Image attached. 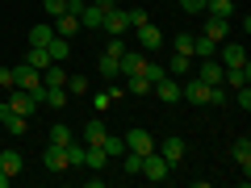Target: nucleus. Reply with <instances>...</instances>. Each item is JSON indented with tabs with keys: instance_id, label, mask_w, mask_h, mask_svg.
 <instances>
[{
	"instance_id": "1",
	"label": "nucleus",
	"mask_w": 251,
	"mask_h": 188,
	"mask_svg": "<svg viewBox=\"0 0 251 188\" xmlns=\"http://www.w3.org/2000/svg\"><path fill=\"white\" fill-rule=\"evenodd\" d=\"M13 71H17V88H25L29 96H34L38 105H42V92H46V84H42V71H34L29 63H21V67H13Z\"/></svg>"
},
{
	"instance_id": "2",
	"label": "nucleus",
	"mask_w": 251,
	"mask_h": 188,
	"mask_svg": "<svg viewBox=\"0 0 251 188\" xmlns=\"http://www.w3.org/2000/svg\"><path fill=\"white\" fill-rule=\"evenodd\" d=\"M138 176H147L151 184H159V180H168V176H172V163L163 159L159 151H151V155H143V167H138Z\"/></svg>"
},
{
	"instance_id": "3",
	"label": "nucleus",
	"mask_w": 251,
	"mask_h": 188,
	"mask_svg": "<svg viewBox=\"0 0 251 188\" xmlns=\"http://www.w3.org/2000/svg\"><path fill=\"white\" fill-rule=\"evenodd\" d=\"M0 130H4V134L9 138H21L29 130V117H21V113H13L9 105H0Z\"/></svg>"
},
{
	"instance_id": "4",
	"label": "nucleus",
	"mask_w": 251,
	"mask_h": 188,
	"mask_svg": "<svg viewBox=\"0 0 251 188\" xmlns=\"http://www.w3.org/2000/svg\"><path fill=\"white\" fill-rule=\"evenodd\" d=\"M4 105H9L13 113H21V117H29V113H34V109H38V100L29 96L25 88H9V100H4Z\"/></svg>"
},
{
	"instance_id": "5",
	"label": "nucleus",
	"mask_w": 251,
	"mask_h": 188,
	"mask_svg": "<svg viewBox=\"0 0 251 188\" xmlns=\"http://www.w3.org/2000/svg\"><path fill=\"white\" fill-rule=\"evenodd\" d=\"M126 151H134V155H151V151H155V138L147 134L143 125H138V130H130V134H126Z\"/></svg>"
},
{
	"instance_id": "6",
	"label": "nucleus",
	"mask_w": 251,
	"mask_h": 188,
	"mask_svg": "<svg viewBox=\"0 0 251 188\" xmlns=\"http://www.w3.org/2000/svg\"><path fill=\"white\" fill-rule=\"evenodd\" d=\"M218 63L222 67H239V63H247V50L239 42H218Z\"/></svg>"
},
{
	"instance_id": "7",
	"label": "nucleus",
	"mask_w": 251,
	"mask_h": 188,
	"mask_svg": "<svg viewBox=\"0 0 251 188\" xmlns=\"http://www.w3.org/2000/svg\"><path fill=\"white\" fill-rule=\"evenodd\" d=\"M100 29H109V38H122L126 29H130V21H126V9H117V4H113V9H105V25H100Z\"/></svg>"
},
{
	"instance_id": "8",
	"label": "nucleus",
	"mask_w": 251,
	"mask_h": 188,
	"mask_svg": "<svg viewBox=\"0 0 251 188\" xmlns=\"http://www.w3.org/2000/svg\"><path fill=\"white\" fill-rule=\"evenodd\" d=\"M151 88H155V96L168 100V105H176V100H180V84H176V75H163V80H155Z\"/></svg>"
},
{
	"instance_id": "9",
	"label": "nucleus",
	"mask_w": 251,
	"mask_h": 188,
	"mask_svg": "<svg viewBox=\"0 0 251 188\" xmlns=\"http://www.w3.org/2000/svg\"><path fill=\"white\" fill-rule=\"evenodd\" d=\"M105 25V9L100 4H80V29H100Z\"/></svg>"
},
{
	"instance_id": "10",
	"label": "nucleus",
	"mask_w": 251,
	"mask_h": 188,
	"mask_svg": "<svg viewBox=\"0 0 251 188\" xmlns=\"http://www.w3.org/2000/svg\"><path fill=\"white\" fill-rule=\"evenodd\" d=\"M42 163H46V171H67V151H63V146H54V142H46Z\"/></svg>"
},
{
	"instance_id": "11",
	"label": "nucleus",
	"mask_w": 251,
	"mask_h": 188,
	"mask_svg": "<svg viewBox=\"0 0 251 188\" xmlns=\"http://www.w3.org/2000/svg\"><path fill=\"white\" fill-rule=\"evenodd\" d=\"M155 151H159V155H163V159H168V163H172V167H176V163H180V159H184V142H180V138H176V134H172V138H163V142H159V146H155Z\"/></svg>"
},
{
	"instance_id": "12",
	"label": "nucleus",
	"mask_w": 251,
	"mask_h": 188,
	"mask_svg": "<svg viewBox=\"0 0 251 188\" xmlns=\"http://www.w3.org/2000/svg\"><path fill=\"white\" fill-rule=\"evenodd\" d=\"M222 71H226V67H222L218 59H201V67H197V80H201V84H222Z\"/></svg>"
},
{
	"instance_id": "13",
	"label": "nucleus",
	"mask_w": 251,
	"mask_h": 188,
	"mask_svg": "<svg viewBox=\"0 0 251 188\" xmlns=\"http://www.w3.org/2000/svg\"><path fill=\"white\" fill-rule=\"evenodd\" d=\"M109 163V155H105V146L100 142H84V167H92V171H100Z\"/></svg>"
},
{
	"instance_id": "14",
	"label": "nucleus",
	"mask_w": 251,
	"mask_h": 188,
	"mask_svg": "<svg viewBox=\"0 0 251 188\" xmlns=\"http://www.w3.org/2000/svg\"><path fill=\"white\" fill-rule=\"evenodd\" d=\"M226 34H230V21H226V17H209V13H205V38L226 42Z\"/></svg>"
},
{
	"instance_id": "15",
	"label": "nucleus",
	"mask_w": 251,
	"mask_h": 188,
	"mask_svg": "<svg viewBox=\"0 0 251 188\" xmlns=\"http://www.w3.org/2000/svg\"><path fill=\"white\" fill-rule=\"evenodd\" d=\"M25 63L34 67V71H46L54 59H50V50H46V46H29V50H25Z\"/></svg>"
},
{
	"instance_id": "16",
	"label": "nucleus",
	"mask_w": 251,
	"mask_h": 188,
	"mask_svg": "<svg viewBox=\"0 0 251 188\" xmlns=\"http://www.w3.org/2000/svg\"><path fill=\"white\" fill-rule=\"evenodd\" d=\"M222 80L230 84V88H243V84H251V67H247V63H239V67H226Z\"/></svg>"
},
{
	"instance_id": "17",
	"label": "nucleus",
	"mask_w": 251,
	"mask_h": 188,
	"mask_svg": "<svg viewBox=\"0 0 251 188\" xmlns=\"http://www.w3.org/2000/svg\"><path fill=\"white\" fill-rule=\"evenodd\" d=\"M230 155H234V163L243 167V176L251 171V138H239V142L230 146Z\"/></svg>"
},
{
	"instance_id": "18",
	"label": "nucleus",
	"mask_w": 251,
	"mask_h": 188,
	"mask_svg": "<svg viewBox=\"0 0 251 188\" xmlns=\"http://www.w3.org/2000/svg\"><path fill=\"white\" fill-rule=\"evenodd\" d=\"M117 71H122V75H138V71H143V54L122 50V59H117Z\"/></svg>"
},
{
	"instance_id": "19",
	"label": "nucleus",
	"mask_w": 251,
	"mask_h": 188,
	"mask_svg": "<svg viewBox=\"0 0 251 188\" xmlns=\"http://www.w3.org/2000/svg\"><path fill=\"white\" fill-rule=\"evenodd\" d=\"M138 42H143V50H155V46L163 42L159 25H151V21H147V25H138Z\"/></svg>"
},
{
	"instance_id": "20",
	"label": "nucleus",
	"mask_w": 251,
	"mask_h": 188,
	"mask_svg": "<svg viewBox=\"0 0 251 188\" xmlns=\"http://www.w3.org/2000/svg\"><path fill=\"white\" fill-rule=\"evenodd\" d=\"M75 29H80V17H75V13H63V17H54V34H59V38H72Z\"/></svg>"
},
{
	"instance_id": "21",
	"label": "nucleus",
	"mask_w": 251,
	"mask_h": 188,
	"mask_svg": "<svg viewBox=\"0 0 251 188\" xmlns=\"http://www.w3.org/2000/svg\"><path fill=\"white\" fill-rule=\"evenodd\" d=\"M46 50H50V59H54V63H67V54H72V42H67V38H59V34H54L50 42H46Z\"/></svg>"
},
{
	"instance_id": "22",
	"label": "nucleus",
	"mask_w": 251,
	"mask_h": 188,
	"mask_svg": "<svg viewBox=\"0 0 251 188\" xmlns=\"http://www.w3.org/2000/svg\"><path fill=\"white\" fill-rule=\"evenodd\" d=\"M42 84H46V88H63V84H67L63 63H50V67H46V71H42Z\"/></svg>"
},
{
	"instance_id": "23",
	"label": "nucleus",
	"mask_w": 251,
	"mask_h": 188,
	"mask_svg": "<svg viewBox=\"0 0 251 188\" xmlns=\"http://www.w3.org/2000/svg\"><path fill=\"white\" fill-rule=\"evenodd\" d=\"M0 171H9V176H17V171H21V151L4 146V151H0Z\"/></svg>"
},
{
	"instance_id": "24",
	"label": "nucleus",
	"mask_w": 251,
	"mask_h": 188,
	"mask_svg": "<svg viewBox=\"0 0 251 188\" xmlns=\"http://www.w3.org/2000/svg\"><path fill=\"white\" fill-rule=\"evenodd\" d=\"M67 100H72V96H67V88H46L42 92V105L46 109H67Z\"/></svg>"
},
{
	"instance_id": "25",
	"label": "nucleus",
	"mask_w": 251,
	"mask_h": 188,
	"mask_svg": "<svg viewBox=\"0 0 251 188\" xmlns=\"http://www.w3.org/2000/svg\"><path fill=\"white\" fill-rule=\"evenodd\" d=\"M105 134H109V125L100 121V117H92V121L84 125V142H105Z\"/></svg>"
},
{
	"instance_id": "26",
	"label": "nucleus",
	"mask_w": 251,
	"mask_h": 188,
	"mask_svg": "<svg viewBox=\"0 0 251 188\" xmlns=\"http://www.w3.org/2000/svg\"><path fill=\"white\" fill-rule=\"evenodd\" d=\"M214 54H218L214 38H193V59H214Z\"/></svg>"
},
{
	"instance_id": "27",
	"label": "nucleus",
	"mask_w": 251,
	"mask_h": 188,
	"mask_svg": "<svg viewBox=\"0 0 251 188\" xmlns=\"http://www.w3.org/2000/svg\"><path fill=\"white\" fill-rule=\"evenodd\" d=\"M54 38V25H46V21H38L34 29H29V46H46Z\"/></svg>"
},
{
	"instance_id": "28",
	"label": "nucleus",
	"mask_w": 251,
	"mask_h": 188,
	"mask_svg": "<svg viewBox=\"0 0 251 188\" xmlns=\"http://www.w3.org/2000/svg\"><path fill=\"white\" fill-rule=\"evenodd\" d=\"M205 13H209V17H226V21H230L234 17V4H230V0H205Z\"/></svg>"
},
{
	"instance_id": "29",
	"label": "nucleus",
	"mask_w": 251,
	"mask_h": 188,
	"mask_svg": "<svg viewBox=\"0 0 251 188\" xmlns=\"http://www.w3.org/2000/svg\"><path fill=\"white\" fill-rule=\"evenodd\" d=\"M126 92H134V96H147V92H151V80H147L143 71H138V75H126Z\"/></svg>"
},
{
	"instance_id": "30",
	"label": "nucleus",
	"mask_w": 251,
	"mask_h": 188,
	"mask_svg": "<svg viewBox=\"0 0 251 188\" xmlns=\"http://www.w3.org/2000/svg\"><path fill=\"white\" fill-rule=\"evenodd\" d=\"M193 71V54H172V67H168V75H188Z\"/></svg>"
},
{
	"instance_id": "31",
	"label": "nucleus",
	"mask_w": 251,
	"mask_h": 188,
	"mask_svg": "<svg viewBox=\"0 0 251 188\" xmlns=\"http://www.w3.org/2000/svg\"><path fill=\"white\" fill-rule=\"evenodd\" d=\"M117 159H122V171H126V176H138V167H143V155H134V151H122Z\"/></svg>"
},
{
	"instance_id": "32",
	"label": "nucleus",
	"mask_w": 251,
	"mask_h": 188,
	"mask_svg": "<svg viewBox=\"0 0 251 188\" xmlns=\"http://www.w3.org/2000/svg\"><path fill=\"white\" fill-rule=\"evenodd\" d=\"M63 88H67V96H84V92H88V80L75 75V71H67V84H63Z\"/></svg>"
},
{
	"instance_id": "33",
	"label": "nucleus",
	"mask_w": 251,
	"mask_h": 188,
	"mask_svg": "<svg viewBox=\"0 0 251 188\" xmlns=\"http://www.w3.org/2000/svg\"><path fill=\"white\" fill-rule=\"evenodd\" d=\"M63 151H67V167H84V146L80 142H67Z\"/></svg>"
},
{
	"instance_id": "34",
	"label": "nucleus",
	"mask_w": 251,
	"mask_h": 188,
	"mask_svg": "<svg viewBox=\"0 0 251 188\" xmlns=\"http://www.w3.org/2000/svg\"><path fill=\"white\" fill-rule=\"evenodd\" d=\"M100 146H105V155H109V159H117V155L126 151V138H113V134H105V142H100Z\"/></svg>"
},
{
	"instance_id": "35",
	"label": "nucleus",
	"mask_w": 251,
	"mask_h": 188,
	"mask_svg": "<svg viewBox=\"0 0 251 188\" xmlns=\"http://www.w3.org/2000/svg\"><path fill=\"white\" fill-rule=\"evenodd\" d=\"M46 138H50L54 146H67V142H72V130H67V125H50V134H46Z\"/></svg>"
},
{
	"instance_id": "36",
	"label": "nucleus",
	"mask_w": 251,
	"mask_h": 188,
	"mask_svg": "<svg viewBox=\"0 0 251 188\" xmlns=\"http://www.w3.org/2000/svg\"><path fill=\"white\" fill-rule=\"evenodd\" d=\"M42 13L46 17H63L67 13V0H42Z\"/></svg>"
},
{
	"instance_id": "37",
	"label": "nucleus",
	"mask_w": 251,
	"mask_h": 188,
	"mask_svg": "<svg viewBox=\"0 0 251 188\" xmlns=\"http://www.w3.org/2000/svg\"><path fill=\"white\" fill-rule=\"evenodd\" d=\"M100 75H105V80L122 75V71H117V59H113V54H100Z\"/></svg>"
},
{
	"instance_id": "38",
	"label": "nucleus",
	"mask_w": 251,
	"mask_h": 188,
	"mask_svg": "<svg viewBox=\"0 0 251 188\" xmlns=\"http://www.w3.org/2000/svg\"><path fill=\"white\" fill-rule=\"evenodd\" d=\"M143 75H147V80H163V75H168V67H159V63H143Z\"/></svg>"
},
{
	"instance_id": "39",
	"label": "nucleus",
	"mask_w": 251,
	"mask_h": 188,
	"mask_svg": "<svg viewBox=\"0 0 251 188\" xmlns=\"http://www.w3.org/2000/svg\"><path fill=\"white\" fill-rule=\"evenodd\" d=\"M126 21H130V29L147 25V9H126Z\"/></svg>"
},
{
	"instance_id": "40",
	"label": "nucleus",
	"mask_w": 251,
	"mask_h": 188,
	"mask_svg": "<svg viewBox=\"0 0 251 188\" xmlns=\"http://www.w3.org/2000/svg\"><path fill=\"white\" fill-rule=\"evenodd\" d=\"M234 100H239V109H251V84H243V88H234Z\"/></svg>"
},
{
	"instance_id": "41",
	"label": "nucleus",
	"mask_w": 251,
	"mask_h": 188,
	"mask_svg": "<svg viewBox=\"0 0 251 188\" xmlns=\"http://www.w3.org/2000/svg\"><path fill=\"white\" fill-rule=\"evenodd\" d=\"M0 88H17V71L13 67H0Z\"/></svg>"
},
{
	"instance_id": "42",
	"label": "nucleus",
	"mask_w": 251,
	"mask_h": 188,
	"mask_svg": "<svg viewBox=\"0 0 251 188\" xmlns=\"http://www.w3.org/2000/svg\"><path fill=\"white\" fill-rule=\"evenodd\" d=\"M176 50L180 54H193V34H176Z\"/></svg>"
},
{
	"instance_id": "43",
	"label": "nucleus",
	"mask_w": 251,
	"mask_h": 188,
	"mask_svg": "<svg viewBox=\"0 0 251 188\" xmlns=\"http://www.w3.org/2000/svg\"><path fill=\"white\" fill-rule=\"evenodd\" d=\"M122 50H126V42H122V38H113V42H109V50H105V54H113V59H122Z\"/></svg>"
},
{
	"instance_id": "44",
	"label": "nucleus",
	"mask_w": 251,
	"mask_h": 188,
	"mask_svg": "<svg viewBox=\"0 0 251 188\" xmlns=\"http://www.w3.org/2000/svg\"><path fill=\"white\" fill-rule=\"evenodd\" d=\"M9 180H13V176H9V171H0V188H9Z\"/></svg>"
},
{
	"instance_id": "45",
	"label": "nucleus",
	"mask_w": 251,
	"mask_h": 188,
	"mask_svg": "<svg viewBox=\"0 0 251 188\" xmlns=\"http://www.w3.org/2000/svg\"><path fill=\"white\" fill-rule=\"evenodd\" d=\"M92 4H100V9H113V0H92Z\"/></svg>"
},
{
	"instance_id": "46",
	"label": "nucleus",
	"mask_w": 251,
	"mask_h": 188,
	"mask_svg": "<svg viewBox=\"0 0 251 188\" xmlns=\"http://www.w3.org/2000/svg\"><path fill=\"white\" fill-rule=\"evenodd\" d=\"M0 142H4V130H0Z\"/></svg>"
}]
</instances>
